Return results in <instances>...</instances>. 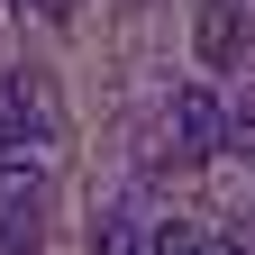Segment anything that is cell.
Masks as SVG:
<instances>
[{
  "instance_id": "cell-8",
  "label": "cell",
  "mask_w": 255,
  "mask_h": 255,
  "mask_svg": "<svg viewBox=\"0 0 255 255\" xmlns=\"http://www.w3.org/2000/svg\"><path fill=\"white\" fill-rule=\"evenodd\" d=\"M210 255H255V237L237 228V237H210Z\"/></svg>"
},
{
  "instance_id": "cell-5",
  "label": "cell",
  "mask_w": 255,
  "mask_h": 255,
  "mask_svg": "<svg viewBox=\"0 0 255 255\" xmlns=\"http://www.w3.org/2000/svg\"><path fill=\"white\" fill-rule=\"evenodd\" d=\"M37 137H46V110L27 101V82H9V91H0V155H18Z\"/></svg>"
},
{
  "instance_id": "cell-3",
  "label": "cell",
  "mask_w": 255,
  "mask_h": 255,
  "mask_svg": "<svg viewBox=\"0 0 255 255\" xmlns=\"http://www.w3.org/2000/svg\"><path fill=\"white\" fill-rule=\"evenodd\" d=\"M255 46V0H201V64H228Z\"/></svg>"
},
{
  "instance_id": "cell-1",
  "label": "cell",
  "mask_w": 255,
  "mask_h": 255,
  "mask_svg": "<svg viewBox=\"0 0 255 255\" xmlns=\"http://www.w3.org/2000/svg\"><path fill=\"white\" fill-rule=\"evenodd\" d=\"M201 155H228V110L210 82H182L164 101V164H201Z\"/></svg>"
},
{
  "instance_id": "cell-9",
  "label": "cell",
  "mask_w": 255,
  "mask_h": 255,
  "mask_svg": "<svg viewBox=\"0 0 255 255\" xmlns=\"http://www.w3.org/2000/svg\"><path fill=\"white\" fill-rule=\"evenodd\" d=\"M37 18H55V27H64V18H73V0H37Z\"/></svg>"
},
{
  "instance_id": "cell-4",
  "label": "cell",
  "mask_w": 255,
  "mask_h": 255,
  "mask_svg": "<svg viewBox=\"0 0 255 255\" xmlns=\"http://www.w3.org/2000/svg\"><path fill=\"white\" fill-rule=\"evenodd\" d=\"M91 255H155V219H146L137 201H119L101 228H91Z\"/></svg>"
},
{
  "instance_id": "cell-2",
  "label": "cell",
  "mask_w": 255,
  "mask_h": 255,
  "mask_svg": "<svg viewBox=\"0 0 255 255\" xmlns=\"http://www.w3.org/2000/svg\"><path fill=\"white\" fill-rule=\"evenodd\" d=\"M46 237V173L27 155H0V255H37Z\"/></svg>"
},
{
  "instance_id": "cell-6",
  "label": "cell",
  "mask_w": 255,
  "mask_h": 255,
  "mask_svg": "<svg viewBox=\"0 0 255 255\" xmlns=\"http://www.w3.org/2000/svg\"><path fill=\"white\" fill-rule=\"evenodd\" d=\"M155 255H210L191 219H155Z\"/></svg>"
},
{
  "instance_id": "cell-7",
  "label": "cell",
  "mask_w": 255,
  "mask_h": 255,
  "mask_svg": "<svg viewBox=\"0 0 255 255\" xmlns=\"http://www.w3.org/2000/svg\"><path fill=\"white\" fill-rule=\"evenodd\" d=\"M228 155H237V164H255V101L228 110Z\"/></svg>"
}]
</instances>
